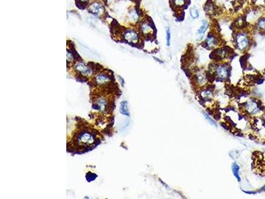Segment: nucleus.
I'll return each instance as SVG.
<instances>
[{
  "label": "nucleus",
  "mask_w": 265,
  "mask_h": 199,
  "mask_svg": "<svg viewBox=\"0 0 265 199\" xmlns=\"http://www.w3.org/2000/svg\"><path fill=\"white\" fill-rule=\"evenodd\" d=\"M204 116H205V118H206V120H207L208 122L211 123L212 126H214L215 127H217V125H216V123L214 122V121L212 120V119H211L209 118V117L208 116V114H205V113H204Z\"/></svg>",
  "instance_id": "18"
},
{
  "label": "nucleus",
  "mask_w": 265,
  "mask_h": 199,
  "mask_svg": "<svg viewBox=\"0 0 265 199\" xmlns=\"http://www.w3.org/2000/svg\"><path fill=\"white\" fill-rule=\"evenodd\" d=\"M258 27L260 29L265 30V19L263 18L259 20L258 23Z\"/></svg>",
  "instance_id": "17"
},
{
  "label": "nucleus",
  "mask_w": 265,
  "mask_h": 199,
  "mask_svg": "<svg viewBox=\"0 0 265 199\" xmlns=\"http://www.w3.org/2000/svg\"><path fill=\"white\" fill-rule=\"evenodd\" d=\"M111 79L110 75L107 73L101 72L98 73L93 78V83L97 86H107L111 84Z\"/></svg>",
  "instance_id": "4"
},
{
  "label": "nucleus",
  "mask_w": 265,
  "mask_h": 199,
  "mask_svg": "<svg viewBox=\"0 0 265 199\" xmlns=\"http://www.w3.org/2000/svg\"><path fill=\"white\" fill-rule=\"evenodd\" d=\"M264 3H265V0H264Z\"/></svg>",
  "instance_id": "21"
},
{
  "label": "nucleus",
  "mask_w": 265,
  "mask_h": 199,
  "mask_svg": "<svg viewBox=\"0 0 265 199\" xmlns=\"http://www.w3.org/2000/svg\"><path fill=\"white\" fill-rule=\"evenodd\" d=\"M232 171L233 175H235V177H236V179L238 180V181H241V178L239 175V165H237V163H233L232 165Z\"/></svg>",
  "instance_id": "11"
},
{
  "label": "nucleus",
  "mask_w": 265,
  "mask_h": 199,
  "mask_svg": "<svg viewBox=\"0 0 265 199\" xmlns=\"http://www.w3.org/2000/svg\"><path fill=\"white\" fill-rule=\"evenodd\" d=\"M122 37L124 40H125L129 43L132 44H137L140 39L139 33L132 29H127L124 31L122 34Z\"/></svg>",
  "instance_id": "3"
},
{
  "label": "nucleus",
  "mask_w": 265,
  "mask_h": 199,
  "mask_svg": "<svg viewBox=\"0 0 265 199\" xmlns=\"http://www.w3.org/2000/svg\"><path fill=\"white\" fill-rule=\"evenodd\" d=\"M173 3L175 6L181 7L186 4V0H173Z\"/></svg>",
  "instance_id": "16"
},
{
  "label": "nucleus",
  "mask_w": 265,
  "mask_h": 199,
  "mask_svg": "<svg viewBox=\"0 0 265 199\" xmlns=\"http://www.w3.org/2000/svg\"><path fill=\"white\" fill-rule=\"evenodd\" d=\"M140 31L145 36H151L154 33V28L151 23L147 21H142L139 27Z\"/></svg>",
  "instance_id": "6"
},
{
  "label": "nucleus",
  "mask_w": 265,
  "mask_h": 199,
  "mask_svg": "<svg viewBox=\"0 0 265 199\" xmlns=\"http://www.w3.org/2000/svg\"><path fill=\"white\" fill-rule=\"evenodd\" d=\"M216 74L218 79L224 80L227 79L229 75V70L227 65L221 64L217 66L216 68Z\"/></svg>",
  "instance_id": "8"
},
{
  "label": "nucleus",
  "mask_w": 265,
  "mask_h": 199,
  "mask_svg": "<svg viewBox=\"0 0 265 199\" xmlns=\"http://www.w3.org/2000/svg\"><path fill=\"white\" fill-rule=\"evenodd\" d=\"M217 38L213 35V34H209L205 39V45L208 48H213L217 45Z\"/></svg>",
  "instance_id": "10"
},
{
  "label": "nucleus",
  "mask_w": 265,
  "mask_h": 199,
  "mask_svg": "<svg viewBox=\"0 0 265 199\" xmlns=\"http://www.w3.org/2000/svg\"><path fill=\"white\" fill-rule=\"evenodd\" d=\"M249 43H250L249 38L245 33H240L236 36V45L239 50H245L249 46Z\"/></svg>",
  "instance_id": "5"
},
{
  "label": "nucleus",
  "mask_w": 265,
  "mask_h": 199,
  "mask_svg": "<svg viewBox=\"0 0 265 199\" xmlns=\"http://www.w3.org/2000/svg\"><path fill=\"white\" fill-rule=\"evenodd\" d=\"M208 26H209V25H208V23L207 21L203 20L201 21V23L200 27H199L197 30V35H198L197 40L198 41H200L202 39V37H204V34L206 32V31H207L208 29Z\"/></svg>",
  "instance_id": "9"
},
{
  "label": "nucleus",
  "mask_w": 265,
  "mask_h": 199,
  "mask_svg": "<svg viewBox=\"0 0 265 199\" xmlns=\"http://www.w3.org/2000/svg\"><path fill=\"white\" fill-rule=\"evenodd\" d=\"M79 1L81 3H84V4H85V3H86L89 0H79Z\"/></svg>",
  "instance_id": "19"
},
{
  "label": "nucleus",
  "mask_w": 265,
  "mask_h": 199,
  "mask_svg": "<svg viewBox=\"0 0 265 199\" xmlns=\"http://www.w3.org/2000/svg\"><path fill=\"white\" fill-rule=\"evenodd\" d=\"M74 67L75 71L78 73L85 77L91 75L93 70L92 66H90V64L87 65L82 61H78L75 62Z\"/></svg>",
  "instance_id": "2"
},
{
  "label": "nucleus",
  "mask_w": 265,
  "mask_h": 199,
  "mask_svg": "<svg viewBox=\"0 0 265 199\" xmlns=\"http://www.w3.org/2000/svg\"><path fill=\"white\" fill-rule=\"evenodd\" d=\"M89 11L96 16H102L104 13V7L100 2H95L89 6Z\"/></svg>",
  "instance_id": "7"
},
{
  "label": "nucleus",
  "mask_w": 265,
  "mask_h": 199,
  "mask_svg": "<svg viewBox=\"0 0 265 199\" xmlns=\"http://www.w3.org/2000/svg\"><path fill=\"white\" fill-rule=\"evenodd\" d=\"M190 14L192 19H198L199 16H200V11H199V10L196 8V7H191L190 9Z\"/></svg>",
  "instance_id": "13"
},
{
  "label": "nucleus",
  "mask_w": 265,
  "mask_h": 199,
  "mask_svg": "<svg viewBox=\"0 0 265 199\" xmlns=\"http://www.w3.org/2000/svg\"><path fill=\"white\" fill-rule=\"evenodd\" d=\"M129 17L130 18V20L132 22L136 23L137 22L138 19H139V14L137 11L135 10H132L131 11H130L129 13Z\"/></svg>",
  "instance_id": "12"
},
{
  "label": "nucleus",
  "mask_w": 265,
  "mask_h": 199,
  "mask_svg": "<svg viewBox=\"0 0 265 199\" xmlns=\"http://www.w3.org/2000/svg\"><path fill=\"white\" fill-rule=\"evenodd\" d=\"M95 138L96 136L92 131L88 129H81L74 134L73 142L79 149H85L93 145L96 142Z\"/></svg>",
  "instance_id": "1"
},
{
  "label": "nucleus",
  "mask_w": 265,
  "mask_h": 199,
  "mask_svg": "<svg viewBox=\"0 0 265 199\" xmlns=\"http://www.w3.org/2000/svg\"><path fill=\"white\" fill-rule=\"evenodd\" d=\"M166 40L167 46H170V41H171V33H170V29L169 27H168L166 30Z\"/></svg>",
  "instance_id": "15"
},
{
  "label": "nucleus",
  "mask_w": 265,
  "mask_h": 199,
  "mask_svg": "<svg viewBox=\"0 0 265 199\" xmlns=\"http://www.w3.org/2000/svg\"><path fill=\"white\" fill-rule=\"evenodd\" d=\"M75 60V54L74 51L71 50H67V62H72Z\"/></svg>",
  "instance_id": "14"
},
{
  "label": "nucleus",
  "mask_w": 265,
  "mask_h": 199,
  "mask_svg": "<svg viewBox=\"0 0 265 199\" xmlns=\"http://www.w3.org/2000/svg\"><path fill=\"white\" fill-rule=\"evenodd\" d=\"M261 190H265V186H264V187H263L262 189H261Z\"/></svg>",
  "instance_id": "20"
}]
</instances>
